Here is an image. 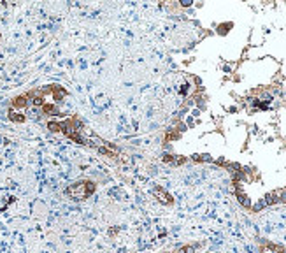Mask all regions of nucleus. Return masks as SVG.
Here are the masks:
<instances>
[{
	"label": "nucleus",
	"mask_w": 286,
	"mask_h": 253,
	"mask_svg": "<svg viewBox=\"0 0 286 253\" xmlns=\"http://www.w3.org/2000/svg\"><path fill=\"white\" fill-rule=\"evenodd\" d=\"M91 192H93L91 183H77V185L70 186V188L67 190V194L70 195V197H74V199H84L86 195H90Z\"/></svg>",
	"instance_id": "nucleus-1"
}]
</instances>
